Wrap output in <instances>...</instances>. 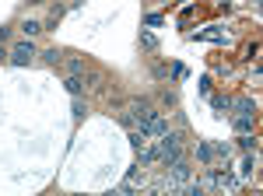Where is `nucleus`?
<instances>
[{
    "label": "nucleus",
    "instance_id": "nucleus-12",
    "mask_svg": "<svg viewBox=\"0 0 263 196\" xmlns=\"http://www.w3.org/2000/svg\"><path fill=\"white\" fill-rule=\"evenodd\" d=\"M21 32H25V39H32V35L42 32V25H39V21H21Z\"/></svg>",
    "mask_w": 263,
    "mask_h": 196
},
{
    "label": "nucleus",
    "instance_id": "nucleus-13",
    "mask_svg": "<svg viewBox=\"0 0 263 196\" xmlns=\"http://www.w3.org/2000/svg\"><path fill=\"white\" fill-rule=\"evenodd\" d=\"M67 70H70V74H84V60H81V56H70V60H67Z\"/></svg>",
    "mask_w": 263,
    "mask_h": 196
},
{
    "label": "nucleus",
    "instance_id": "nucleus-6",
    "mask_svg": "<svg viewBox=\"0 0 263 196\" xmlns=\"http://www.w3.org/2000/svg\"><path fill=\"white\" fill-rule=\"evenodd\" d=\"M232 126H235V133H256V119L253 116H235Z\"/></svg>",
    "mask_w": 263,
    "mask_h": 196
},
{
    "label": "nucleus",
    "instance_id": "nucleus-16",
    "mask_svg": "<svg viewBox=\"0 0 263 196\" xmlns=\"http://www.w3.org/2000/svg\"><path fill=\"white\" fill-rule=\"evenodd\" d=\"M120 123H123L127 130H133V116H130V112H123V116H120Z\"/></svg>",
    "mask_w": 263,
    "mask_h": 196
},
{
    "label": "nucleus",
    "instance_id": "nucleus-10",
    "mask_svg": "<svg viewBox=\"0 0 263 196\" xmlns=\"http://www.w3.org/2000/svg\"><path fill=\"white\" fill-rule=\"evenodd\" d=\"M239 172H242V179H253L256 175V154H246V161H242Z\"/></svg>",
    "mask_w": 263,
    "mask_h": 196
},
{
    "label": "nucleus",
    "instance_id": "nucleus-4",
    "mask_svg": "<svg viewBox=\"0 0 263 196\" xmlns=\"http://www.w3.org/2000/svg\"><path fill=\"white\" fill-rule=\"evenodd\" d=\"M232 109H235V116H253L256 119V102L253 98H239V102H232Z\"/></svg>",
    "mask_w": 263,
    "mask_h": 196
},
{
    "label": "nucleus",
    "instance_id": "nucleus-5",
    "mask_svg": "<svg viewBox=\"0 0 263 196\" xmlns=\"http://www.w3.org/2000/svg\"><path fill=\"white\" fill-rule=\"evenodd\" d=\"M239 147H242L246 154H256V151H260V137H256V133H239Z\"/></svg>",
    "mask_w": 263,
    "mask_h": 196
},
{
    "label": "nucleus",
    "instance_id": "nucleus-3",
    "mask_svg": "<svg viewBox=\"0 0 263 196\" xmlns=\"http://www.w3.org/2000/svg\"><path fill=\"white\" fill-rule=\"evenodd\" d=\"M137 154H140V168L158 165V140H144V144L137 147Z\"/></svg>",
    "mask_w": 263,
    "mask_h": 196
},
{
    "label": "nucleus",
    "instance_id": "nucleus-15",
    "mask_svg": "<svg viewBox=\"0 0 263 196\" xmlns=\"http://www.w3.org/2000/svg\"><path fill=\"white\" fill-rule=\"evenodd\" d=\"M84 112H88V109H84V102L74 95V116H84Z\"/></svg>",
    "mask_w": 263,
    "mask_h": 196
},
{
    "label": "nucleus",
    "instance_id": "nucleus-1",
    "mask_svg": "<svg viewBox=\"0 0 263 196\" xmlns=\"http://www.w3.org/2000/svg\"><path fill=\"white\" fill-rule=\"evenodd\" d=\"M176 158H186V144H183V133H165L158 137V165H169Z\"/></svg>",
    "mask_w": 263,
    "mask_h": 196
},
{
    "label": "nucleus",
    "instance_id": "nucleus-8",
    "mask_svg": "<svg viewBox=\"0 0 263 196\" xmlns=\"http://www.w3.org/2000/svg\"><path fill=\"white\" fill-rule=\"evenodd\" d=\"M64 88L70 91V95H81V91H84V77H81V74H70V77L64 81Z\"/></svg>",
    "mask_w": 263,
    "mask_h": 196
},
{
    "label": "nucleus",
    "instance_id": "nucleus-19",
    "mask_svg": "<svg viewBox=\"0 0 263 196\" xmlns=\"http://www.w3.org/2000/svg\"><path fill=\"white\" fill-rule=\"evenodd\" d=\"M28 4H46V0H28Z\"/></svg>",
    "mask_w": 263,
    "mask_h": 196
},
{
    "label": "nucleus",
    "instance_id": "nucleus-14",
    "mask_svg": "<svg viewBox=\"0 0 263 196\" xmlns=\"http://www.w3.org/2000/svg\"><path fill=\"white\" fill-rule=\"evenodd\" d=\"M140 42H144V49H158V39L151 32H140Z\"/></svg>",
    "mask_w": 263,
    "mask_h": 196
},
{
    "label": "nucleus",
    "instance_id": "nucleus-18",
    "mask_svg": "<svg viewBox=\"0 0 263 196\" xmlns=\"http://www.w3.org/2000/svg\"><path fill=\"white\" fill-rule=\"evenodd\" d=\"M4 60H7V53H4V42H0V63H4Z\"/></svg>",
    "mask_w": 263,
    "mask_h": 196
},
{
    "label": "nucleus",
    "instance_id": "nucleus-17",
    "mask_svg": "<svg viewBox=\"0 0 263 196\" xmlns=\"http://www.w3.org/2000/svg\"><path fill=\"white\" fill-rule=\"evenodd\" d=\"M7 35H11V28H7V25H0V42H7Z\"/></svg>",
    "mask_w": 263,
    "mask_h": 196
},
{
    "label": "nucleus",
    "instance_id": "nucleus-9",
    "mask_svg": "<svg viewBox=\"0 0 263 196\" xmlns=\"http://www.w3.org/2000/svg\"><path fill=\"white\" fill-rule=\"evenodd\" d=\"M211 105L218 109V116H225V112H232V98H228V95H214V98H211Z\"/></svg>",
    "mask_w": 263,
    "mask_h": 196
},
{
    "label": "nucleus",
    "instance_id": "nucleus-11",
    "mask_svg": "<svg viewBox=\"0 0 263 196\" xmlns=\"http://www.w3.org/2000/svg\"><path fill=\"white\" fill-rule=\"evenodd\" d=\"M42 60H46L49 67H60V63H64V53L53 46V49H46V53H42Z\"/></svg>",
    "mask_w": 263,
    "mask_h": 196
},
{
    "label": "nucleus",
    "instance_id": "nucleus-2",
    "mask_svg": "<svg viewBox=\"0 0 263 196\" xmlns=\"http://www.w3.org/2000/svg\"><path fill=\"white\" fill-rule=\"evenodd\" d=\"M35 56H39V53H35V46H32L28 39H25V42H18V46L7 53V60H11L14 67H32V63H35Z\"/></svg>",
    "mask_w": 263,
    "mask_h": 196
},
{
    "label": "nucleus",
    "instance_id": "nucleus-7",
    "mask_svg": "<svg viewBox=\"0 0 263 196\" xmlns=\"http://www.w3.org/2000/svg\"><path fill=\"white\" fill-rule=\"evenodd\" d=\"M197 158L203 161V165H211V161L218 158V154H214V144H211V140H200V144H197Z\"/></svg>",
    "mask_w": 263,
    "mask_h": 196
}]
</instances>
